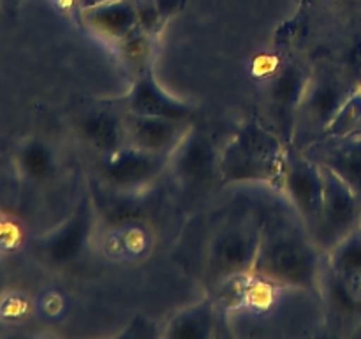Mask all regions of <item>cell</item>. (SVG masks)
Masks as SVG:
<instances>
[{"label": "cell", "instance_id": "cell-6", "mask_svg": "<svg viewBox=\"0 0 361 339\" xmlns=\"http://www.w3.org/2000/svg\"><path fill=\"white\" fill-rule=\"evenodd\" d=\"M321 166V165H319ZM323 170L324 194L316 225L310 235L324 254L361 226V198L331 170Z\"/></svg>", "mask_w": 361, "mask_h": 339}, {"label": "cell", "instance_id": "cell-1", "mask_svg": "<svg viewBox=\"0 0 361 339\" xmlns=\"http://www.w3.org/2000/svg\"><path fill=\"white\" fill-rule=\"evenodd\" d=\"M326 254L321 251L295 208L264 210L254 278L286 288L309 290L321 295Z\"/></svg>", "mask_w": 361, "mask_h": 339}, {"label": "cell", "instance_id": "cell-17", "mask_svg": "<svg viewBox=\"0 0 361 339\" xmlns=\"http://www.w3.org/2000/svg\"><path fill=\"white\" fill-rule=\"evenodd\" d=\"M217 323L215 302L207 297L185 309L178 311L166 325L162 335L169 339H208Z\"/></svg>", "mask_w": 361, "mask_h": 339}, {"label": "cell", "instance_id": "cell-30", "mask_svg": "<svg viewBox=\"0 0 361 339\" xmlns=\"http://www.w3.org/2000/svg\"><path fill=\"white\" fill-rule=\"evenodd\" d=\"M358 85H360V88H361V69H358Z\"/></svg>", "mask_w": 361, "mask_h": 339}, {"label": "cell", "instance_id": "cell-18", "mask_svg": "<svg viewBox=\"0 0 361 339\" xmlns=\"http://www.w3.org/2000/svg\"><path fill=\"white\" fill-rule=\"evenodd\" d=\"M16 166L27 180L42 182L55 173V152L41 138H30V140H25L18 148Z\"/></svg>", "mask_w": 361, "mask_h": 339}, {"label": "cell", "instance_id": "cell-26", "mask_svg": "<svg viewBox=\"0 0 361 339\" xmlns=\"http://www.w3.org/2000/svg\"><path fill=\"white\" fill-rule=\"evenodd\" d=\"M4 286H6V268H4L2 261H0V295L4 292Z\"/></svg>", "mask_w": 361, "mask_h": 339}, {"label": "cell", "instance_id": "cell-9", "mask_svg": "<svg viewBox=\"0 0 361 339\" xmlns=\"http://www.w3.org/2000/svg\"><path fill=\"white\" fill-rule=\"evenodd\" d=\"M281 191L288 196L291 207L310 232V228L316 225L321 205H323L324 180L321 166L307 157L302 150L291 147L288 150Z\"/></svg>", "mask_w": 361, "mask_h": 339}, {"label": "cell", "instance_id": "cell-29", "mask_svg": "<svg viewBox=\"0 0 361 339\" xmlns=\"http://www.w3.org/2000/svg\"><path fill=\"white\" fill-rule=\"evenodd\" d=\"M4 147H7V140H4V138L0 136V148H4Z\"/></svg>", "mask_w": 361, "mask_h": 339}, {"label": "cell", "instance_id": "cell-15", "mask_svg": "<svg viewBox=\"0 0 361 339\" xmlns=\"http://www.w3.org/2000/svg\"><path fill=\"white\" fill-rule=\"evenodd\" d=\"M81 140L90 145L97 155L109 154L116 148L127 145V127H126V109L122 105L101 106L83 113L76 124Z\"/></svg>", "mask_w": 361, "mask_h": 339}, {"label": "cell", "instance_id": "cell-27", "mask_svg": "<svg viewBox=\"0 0 361 339\" xmlns=\"http://www.w3.org/2000/svg\"><path fill=\"white\" fill-rule=\"evenodd\" d=\"M4 332H6V321H4L2 318H0V335H2Z\"/></svg>", "mask_w": 361, "mask_h": 339}, {"label": "cell", "instance_id": "cell-10", "mask_svg": "<svg viewBox=\"0 0 361 339\" xmlns=\"http://www.w3.org/2000/svg\"><path fill=\"white\" fill-rule=\"evenodd\" d=\"M178 184L200 189L219 180V150L203 129L194 126L185 140L169 155V166Z\"/></svg>", "mask_w": 361, "mask_h": 339}, {"label": "cell", "instance_id": "cell-14", "mask_svg": "<svg viewBox=\"0 0 361 339\" xmlns=\"http://www.w3.org/2000/svg\"><path fill=\"white\" fill-rule=\"evenodd\" d=\"M321 297L335 323L355 328L361 323V270L341 275L324 265Z\"/></svg>", "mask_w": 361, "mask_h": 339}, {"label": "cell", "instance_id": "cell-21", "mask_svg": "<svg viewBox=\"0 0 361 339\" xmlns=\"http://www.w3.org/2000/svg\"><path fill=\"white\" fill-rule=\"evenodd\" d=\"M326 265L341 275L361 270V226L326 253Z\"/></svg>", "mask_w": 361, "mask_h": 339}, {"label": "cell", "instance_id": "cell-19", "mask_svg": "<svg viewBox=\"0 0 361 339\" xmlns=\"http://www.w3.org/2000/svg\"><path fill=\"white\" fill-rule=\"evenodd\" d=\"M154 35L140 27L134 28L126 39L116 42L120 56L123 59L126 66L133 71V76L154 67Z\"/></svg>", "mask_w": 361, "mask_h": 339}, {"label": "cell", "instance_id": "cell-16", "mask_svg": "<svg viewBox=\"0 0 361 339\" xmlns=\"http://www.w3.org/2000/svg\"><path fill=\"white\" fill-rule=\"evenodd\" d=\"M83 23L101 37L120 42L137 27L134 0H108L81 9Z\"/></svg>", "mask_w": 361, "mask_h": 339}, {"label": "cell", "instance_id": "cell-13", "mask_svg": "<svg viewBox=\"0 0 361 339\" xmlns=\"http://www.w3.org/2000/svg\"><path fill=\"white\" fill-rule=\"evenodd\" d=\"M302 152L317 165L337 173L361 198V134L349 138H321L302 148Z\"/></svg>", "mask_w": 361, "mask_h": 339}, {"label": "cell", "instance_id": "cell-24", "mask_svg": "<svg viewBox=\"0 0 361 339\" xmlns=\"http://www.w3.org/2000/svg\"><path fill=\"white\" fill-rule=\"evenodd\" d=\"M20 2H21V0H0V6H2L4 9H7V11H13V9H16L18 6H20Z\"/></svg>", "mask_w": 361, "mask_h": 339}, {"label": "cell", "instance_id": "cell-11", "mask_svg": "<svg viewBox=\"0 0 361 339\" xmlns=\"http://www.w3.org/2000/svg\"><path fill=\"white\" fill-rule=\"evenodd\" d=\"M126 127L127 145L169 157L185 140L194 124L192 120L134 115L126 112Z\"/></svg>", "mask_w": 361, "mask_h": 339}, {"label": "cell", "instance_id": "cell-7", "mask_svg": "<svg viewBox=\"0 0 361 339\" xmlns=\"http://www.w3.org/2000/svg\"><path fill=\"white\" fill-rule=\"evenodd\" d=\"M312 66L300 59H288L279 66L267 83L268 127L282 138L288 147L293 143L300 102L310 80Z\"/></svg>", "mask_w": 361, "mask_h": 339}, {"label": "cell", "instance_id": "cell-12", "mask_svg": "<svg viewBox=\"0 0 361 339\" xmlns=\"http://www.w3.org/2000/svg\"><path fill=\"white\" fill-rule=\"evenodd\" d=\"M120 105L126 112L134 113V115L192 120L194 113H196L192 105L175 97L166 88H162L159 81L155 80L152 69L134 74L133 85H130L126 97L120 101Z\"/></svg>", "mask_w": 361, "mask_h": 339}, {"label": "cell", "instance_id": "cell-20", "mask_svg": "<svg viewBox=\"0 0 361 339\" xmlns=\"http://www.w3.org/2000/svg\"><path fill=\"white\" fill-rule=\"evenodd\" d=\"M361 134V88L358 87L328 124L323 138H349Z\"/></svg>", "mask_w": 361, "mask_h": 339}, {"label": "cell", "instance_id": "cell-5", "mask_svg": "<svg viewBox=\"0 0 361 339\" xmlns=\"http://www.w3.org/2000/svg\"><path fill=\"white\" fill-rule=\"evenodd\" d=\"M168 166V155L123 145L109 154L99 155L97 177L111 193L130 196L157 182Z\"/></svg>", "mask_w": 361, "mask_h": 339}, {"label": "cell", "instance_id": "cell-25", "mask_svg": "<svg viewBox=\"0 0 361 339\" xmlns=\"http://www.w3.org/2000/svg\"><path fill=\"white\" fill-rule=\"evenodd\" d=\"M101 2H108V0H78V6H80V9H83V7H90Z\"/></svg>", "mask_w": 361, "mask_h": 339}, {"label": "cell", "instance_id": "cell-31", "mask_svg": "<svg viewBox=\"0 0 361 339\" xmlns=\"http://www.w3.org/2000/svg\"><path fill=\"white\" fill-rule=\"evenodd\" d=\"M2 232H4V225H2V222H0V235H2Z\"/></svg>", "mask_w": 361, "mask_h": 339}, {"label": "cell", "instance_id": "cell-8", "mask_svg": "<svg viewBox=\"0 0 361 339\" xmlns=\"http://www.w3.org/2000/svg\"><path fill=\"white\" fill-rule=\"evenodd\" d=\"M95 215L97 212L90 198H83L76 205L73 214L55 232L35 242L34 253L51 267H66L73 263L76 258H80L90 240L95 226Z\"/></svg>", "mask_w": 361, "mask_h": 339}, {"label": "cell", "instance_id": "cell-4", "mask_svg": "<svg viewBox=\"0 0 361 339\" xmlns=\"http://www.w3.org/2000/svg\"><path fill=\"white\" fill-rule=\"evenodd\" d=\"M358 87V71L335 62H317L312 66L300 102L291 147L302 150L321 140L342 102Z\"/></svg>", "mask_w": 361, "mask_h": 339}, {"label": "cell", "instance_id": "cell-28", "mask_svg": "<svg viewBox=\"0 0 361 339\" xmlns=\"http://www.w3.org/2000/svg\"><path fill=\"white\" fill-rule=\"evenodd\" d=\"M351 334H355V335H361V323L358 325V327H356V328H355V331H353V332H351Z\"/></svg>", "mask_w": 361, "mask_h": 339}, {"label": "cell", "instance_id": "cell-2", "mask_svg": "<svg viewBox=\"0 0 361 339\" xmlns=\"http://www.w3.org/2000/svg\"><path fill=\"white\" fill-rule=\"evenodd\" d=\"M289 147L264 124L247 120L219 150V182L282 189Z\"/></svg>", "mask_w": 361, "mask_h": 339}, {"label": "cell", "instance_id": "cell-3", "mask_svg": "<svg viewBox=\"0 0 361 339\" xmlns=\"http://www.w3.org/2000/svg\"><path fill=\"white\" fill-rule=\"evenodd\" d=\"M263 219V208L240 207L215 228L204 261V275L212 286L252 275Z\"/></svg>", "mask_w": 361, "mask_h": 339}, {"label": "cell", "instance_id": "cell-23", "mask_svg": "<svg viewBox=\"0 0 361 339\" xmlns=\"http://www.w3.org/2000/svg\"><path fill=\"white\" fill-rule=\"evenodd\" d=\"M155 4H157V9L159 13L162 14V18L168 21L169 18L175 16L176 13H180V9L183 7L185 0H155Z\"/></svg>", "mask_w": 361, "mask_h": 339}, {"label": "cell", "instance_id": "cell-22", "mask_svg": "<svg viewBox=\"0 0 361 339\" xmlns=\"http://www.w3.org/2000/svg\"><path fill=\"white\" fill-rule=\"evenodd\" d=\"M134 6L137 13V27L157 37L159 32L164 28L166 20L159 13L155 0H134Z\"/></svg>", "mask_w": 361, "mask_h": 339}, {"label": "cell", "instance_id": "cell-32", "mask_svg": "<svg viewBox=\"0 0 361 339\" xmlns=\"http://www.w3.org/2000/svg\"><path fill=\"white\" fill-rule=\"evenodd\" d=\"M360 69H361V66H360Z\"/></svg>", "mask_w": 361, "mask_h": 339}]
</instances>
